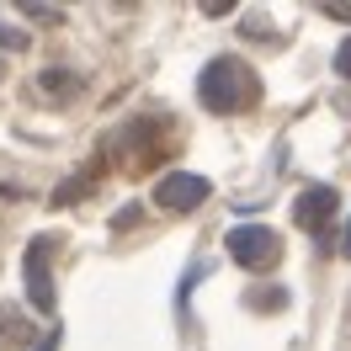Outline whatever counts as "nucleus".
I'll list each match as a JSON object with an SVG mask.
<instances>
[{"label":"nucleus","instance_id":"11","mask_svg":"<svg viewBox=\"0 0 351 351\" xmlns=\"http://www.w3.org/2000/svg\"><path fill=\"white\" fill-rule=\"evenodd\" d=\"M0 75H5V64H0Z\"/></svg>","mask_w":351,"mask_h":351},{"label":"nucleus","instance_id":"5","mask_svg":"<svg viewBox=\"0 0 351 351\" xmlns=\"http://www.w3.org/2000/svg\"><path fill=\"white\" fill-rule=\"evenodd\" d=\"M27 287H32V308H53V282H48V266H43V245L27 250Z\"/></svg>","mask_w":351,"mask_h":351},{"label":"nucleus","instance_id":"3","mask_svg":"<svg viewBox=\"0 0 351 351\" xmlns=\"http://www.w3.org/2000/svg\"><path fill=\"white\" fill-rule=\"evenodd\" d=\"M208 176L197 171H171V176H160V186H154V202L160 208H171V213H186V208H202L208 202Z\"/></svg>","mask_w":351,"mask_h":351},{"label":"nucleus","instance_id":"1","mask_svg":"<svg viewBox=\"0 0 351 351\" xmlns=\"http://www.w3.org/2000/svg\"><path fill=\"white\" fill-rule=\"evenodd\" d=\"M250 90H256V75L240 64V59H213V64L197 75V96L208 112H234L250 101Z\"/></svg>","mask_w":351,"mask_h":351},{"label":"nucleus","instance_id":"9","mask_svg":"<svg viewBox=\"0 0 351 351\" xmlns=\"http://www.w3.org/2000/svg\"><path fill=\"white\" fill-rule=\"evenodd\" d=\"M335 75H351V38L341 43V53H335Z\"/></svg>","mask_w":351,"mask_h":351},{"label":"nucleus","instance_id":"8","mask_svg":"<svg viewBox=\"0 0 351 351\" xmlns=\"http://www.w3.org/2000/svg\"><path fill=\"white\" fill-rule=\"evenodd\" d=\"M75 86H80L75 69H43V75H38V90H48V96H64V90H75Z\"/></svg>","mask_w":351,"mask_h":351},{"label":"nucleus","instance_id":"7","mask_svg":"<svg viewBox=\"0 0 351 351\" xmlns=\"http://www.w3.org/2000/svg\"><path fill=\"white\" fill-rule=\"evenodd\" d=\"M27 48H32V32L0 11V53H27Z\"/></svg>","mask_w":351,"mask_h":351},{"label":"nucleus","instance_id":"4","mask_svg":"<svg viewBox=\"0 0 351 351\" xmlns=\"http://www.w3.org/2000/svg\"><path fill=\"white\" fill-rule=\"evenodd\" d=\"M335 208H341L335 186H308V192H298V202H293V219L304 223V229H325Z\"/></svg>","mask_w":351,"mask_h":351},{"label":"nucleus","instance_id":"2","mask_svg":"<svg viewBox=\"0 0 351 351\" xmlns=\"http://www.w3.org/2000/svg\"><path fill=\"white\" fill-rule=\"evenodd\" d=\"M223 245H229V256H234L240 266H250V271L277 266V250H282V245H277V234H271L266 223H234Z\"/></svg>","mask_w":351,"mask_h":351},{"label":"nucleus","instance_id":"6","mask_svg":"<svg viewBox=\"0 0 351 351\" xmlns=\"http://www.w3.org/2000/svg\"><path fill=\"white\" fill-rule=\"evenodd\" d=\"M16 16H22L27 27H59L64 22V11H59V5H43V0H22Z\"/></svg>","mask_w":351,"mask_h":351},{"label":"nucleus","instance_id":"10","mask_svg":"<svg viewBox=\"0 0 351 351\" xmlns=\"http://www.w3.org/2000/svg\"><path fill=\"white\" fill-rule=\"evenodd\" d=\"M341 256L351 261V219H346V234H341Z\"/></svg>","mask_w":351,"mask_h":351}]
</instances>
